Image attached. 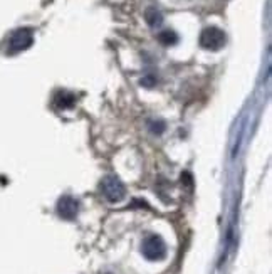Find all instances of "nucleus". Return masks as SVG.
<instances>
[{"mask_svg":"<svg viewBox=\"0 0 272 274\" xmlns=\"http://www.w3.org/2000/svg\"><path fill=\"white\" fill-rule=\"evenodd\" d=\"M141 84H144V86H148V87H152V86L155 84V79L152 78V76H148V78H144V79L141 81Z\"/></svg>","mask_w":272,"mask_h":274,"instance_id":"nucleus-10","label":"nucleus"},{"mask_svg":"<svg viewBox=\"0 0 272 274\" xmlns=\"http://www.w3.org/2000/svg\"><path fill=\"white\" fill-rule=\"evenodd\" d=\"M54 103L62 109L71 108V106H74V103H76V96L71 95V93H67V91H61V93H57V95H56Z\"/></svg>","mask_w":272,"mask_h":274,"instance_id":"nucleus-6","label":"nucleus"},{"mask_svg":"<svg viewBox=\"0 0 272 274\" xmlns=\"http://www.w3.org/2000/svg\"><path fill=\"white\" fill-rule=\"evenodd\" d=\"M141 253L148 261H161L166 256V244L160 236H148L141 244Z\"/></svg>","mask_w":272,"mask_h":274,"instance_id":"nucleus-3","label":"nucleus"},{"mask_svg":"<svg viewBox=\"0 0 272 274\" xmlns=\"http://www.w3.org/2000/svg\"><path fill=\"white\" fill-rule=\"evenodd\" d=\"M152 130H153L155 133H161V131L165 130V125L161 123V121H158V123H153V125H152Z\"/></svg>","mask_w":272,"mask_h":274,"instance_id":"nucleus-9","label":"nucleus"},{"mask_svg":"<svg viewBox=\"0 0 272 274\" xmlns=\"http://www.w3.org/2000/svg\"><path fill=\"white\" fill-rule=\"evenodd\" d=\"M144 19H146L150 27H160L161 24H163V15H161L160 10L155 9V7L146 9V12H144Z\"/></svg>","mask_w":272,"mask_h":274,"instance_id":"nucleus-7","label":"nucleus"},{"mask_svg":"<svg viewBox=\"0 0 272 274\" xmlns=\"http://www.w3.org/2000/svg\"><path fill=\"white\" fill-rule=\"evenodd\" d=\"M158 40H160V44L170 48V45H175L178 42V36H177V32H173V31H163L158 34Z\"/></svg>","mask_w":272,"mask_h":274,"instance_id":"nucleus-8","label":"nucleus"},{"mask_svg":"<svg viewBox=\"0 0 272 274\" xmlns=\"http://www.w3.org/2000/svg\"><path fill=\"white\" fill-rule=\"evenodd\" d=\"M34 44V32L31 29H17L12 32L7 42V52L9 54H19V52L29 49Z\"/></svg>","mask_w":272,"mask_h":274,"instance_id":"nucleus-1","label":"nucleus"},{"mask_svg":"<svg viewBox=\"0 0 272 274\" xmlns=\"http://www.w3.org/2000/svg\"><path fill=\"white\" fill-rule=\"evenodd\" d=\"M56 211H57V215H59L61 219L72 220V219H76V215L79 212V202L71 195H64L57 200Z\"/></svg>","mask_w":272,"mask_h":274,"instance_id":"nucleus-5","label":"nucleus"},{"mask_svg":"<svg viewBox=\"0 0 272 274\" xmlns=\"http://www.w3.org/2000/svg\"><path fill=\"white\" fill-rule=\"evenodd\" d=\"M225 32L218 27H207L200 34V45L207 51H220L225 45Z\"/></svg>","mask_w":272,"mask_h":274,"instance_id":"nucleus-4","label":"nucleus"},{"mask_svg":"<svg viewBox=\"0 0 272 274\" xmlns=\"http://www.w3.org/2000/svg\"><path fill=\"white\" fill-rule=\"evenodd\" d=\"M101 192H103L104 199L108 202H113V203L121 202L126 195V189H125L123 182H121L118 177H114V175H108V177L103 178Z\"/></svg>","mask_w":272,"mask_h":274,"instance_id":"nucleus-2","label":"nucleus"}]
</instances>
